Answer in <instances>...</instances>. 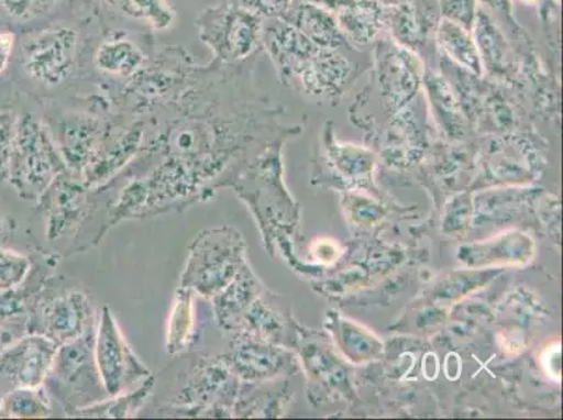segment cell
Returning a JSON list of instances; mask_svg holds the SVG:
<instances>
[{"label":"cell","mask_w":563,"mask_h":420,"mask_svg":"<svg viewBox=\"0 0 563 420\" xmlns=\"http://www.w3.org/2000/svg\"><path fill=\"white\" fill-rule=\"evenodd\" d=\"M180 388L158 409L170 418L233 417L242 382L218 356L196 355L183 374Z\"/></svg>","instance_id":"6da1fadb"},{"label":"cell","mask_w":563,"mask_h":420,"mask_svg":"<svg viewBox=\"0 0 563 420\" xmlns=\"http://www.w3.org/2000/svg\"><path fill=\"white\" fill-rule=\"evenodd\" d=\"M65 170L68 166L47 124L32 114L18 118L8 179L19 197L37 202L51 183Z\"/></svg>","instance_id":"7a4b0ae2"},{"label":"cell","mask_w":563,"mask_h":420,"mask_svg":"<svg viewBox=\"0 0 563 420\" xmlns=\"http://www.w3.org/2000/svg\"><path fill=\"white\" fill-rule=\"evenodd\" d=\"M245 264V242L238 230L229 226L202 230L189 244L180 286L211 300Z\"/></svg>","instance_id":"3957f363"},{"label":"cell","mask_w":563,"mask_h":420,"mask_svg":"<svg viewBox=\"0 0 563 420\" xmlns=\"http://www.w3.org/2000/svg\"><path fill=\"white\" fill-rule=\"evenodd\" d=\"M96 327L59 345L44 382L51 397L64 408L66 417L76 409L109 398L96 362Z\"/></svg>","instance_id":"277c9868"},{"label":"cell","mask_w":563,"mask_h":420,"mask_svg":"<svg viewBox=\"0 0 563 420\" xmlns=\"http://www.w3.org/2000/svg\"><path fill=\"white\" fill-rule=\"evenodd\" d=\"M196 27L220 65L242 63L263 45L264 19L234 2L203 9Z\"/></svg>","instance_id":"5b68a950"},{"label":"cell","mask_w":563,"mask_h":420,"mask_svg":"<svg viewBox=\"0 0 563 420\" xmlns=\"http://www.w3.org/2000/svg\"><path fill=\"white\" fill-rule=\"evenodd\" d=\"M95 316L93 303L86 291L54 289L47 279L30 300L25 330L63 345L95 328Z\"/></svg>","instance_id":"8992f818"},{"label":"cell","mask_w":563,"mask_h":420,"mask_svg":"<svg viewBox=\"0 0 563 420\" xmlns=\"http://www.w3.org/2000/svg\"><path fill=\"white\" fill-rule=\"evenodd\" d=\"M96 362L107 396L131 391L152 376L151 368L132 350L109 306L102 307L96 327Z\"/></svg>","instance_id":"52a82bcc"},{"label":"cell","mask_w":563,"mask_h":420,"mask_svg":"<svg viewBox=\"0 0 563 420\" xmlns=\"http://www.w3.org/2000/svg\"><path fill=\"white\" fill-rule=\"evenodd\" d=\"M79 35L76 30L56 25L35 33L22 45L20 63L30 79L44 86L68 80L78 65Z\"/></svg>","instance_id":"ba28073f"},{"label":"cell","mask_w":563,"mask_h":420,"mask_svg":"<svg viewBox=\"0 0 563 420\" xmlns=\"http://www.w3.org/2000/svg\"><path fill=\"white\" fill-rule=\"evenodd\" d=\"M91 195L81 181L80 174L69 168L51 183L35 202L38 212L43 213L49 242H58L85 224L95 209Z\"/></svg>","instance_id":"9c48e42d"},{"label":"cell","mask_w":563,"mask_h":420,"mask_svg":"<svg viewBox=\"0 0 563 420\" xmlns=\"http://www.w3.org/2000/svg\"><path fill=\"white\" fill-rule=\"evenodd\" d=\"M147 121L133 118L128 124H115L99 152L80 173L91 194L104 191L135 161L146 140Z\"/></svg>","instance_id":"30bf717a"},{"label":"cell","mask_w":563,"mask_h":420,"mask_svg":"<svg viewBox=\"0 0 563 420\" xmlns=\"http://www.w3.org/2000/svg\"><path fill=\"white\" fill-rule=\"evenodd\" d=\"M424 65L417 51L393 40H380L375 47V75L378 90L394 109L406 106L423 85Z\"/></svg>","instance_id":"8fae6325"},{"label":"cell","mask_w":563,"mask_h":420,"mask_svg":"<svg viewBox=\"0 0 563 420\" xmlns=\"http://www.w3.org/2000/svg\"><path fill=\"white\" fill-rule=\"evenodd\" d=\"M58 343L38 334L20 336L0 353V391L43 386Z\"/></svg>","instance_id":"7c38bea8"},{"label":"cell","mask_w":563,"mask_h":420,"mask_svg":"<svg viewBox=\"0 0 563 420\" xmlns=\"http://www.w3.org/2000/svg\"><path fill=\"white\" fill-rule=\"evenodd\" d=\"M114 125L96 112H66L47 124L66 166L79 174L99 152Z\"/></svg>","instance_id":"4fadbf2b"},{"label":"cell","mask_w":563,"mask_h":420,"mask_svg":"<svg viewBox=\"0 0 563 420\" xmlns=\"http://www.w3.org/2000/svg\"><path fill=\"white\" fill-rule=\"evenodd\" d=\"M263 47L273 60L279 79L285 84L296 80L299 71L320 49L280 18L271 19L268 24L264 23Z\"/></svg>","instance_id":"5bb4252c"},{"label":"cell","mask_w":563,"mask_h":420,"mask_svg":"<svg viewBox=\"0 0 563 420\" xmlns=\"http://www.w3.org/2000/svg\"><path fill=\"white\" fill-rule=\"evenodd\" d=\"M227 353L219 355L242 383H258L275 376L284 366V355L249 332H234Z\"/></svg>","instance_id":"9a60e30c"},{"label":"cell","mask_w":563,"mask_h":420,"mask_svg":"<svg viewBox=\"0 0 563 420\" xmlns=\"http://www.w3.org/2000/svg\"><path fill=\"white\" fill-rule=\"evenodd\" d=\"M329 10L347 45L363 47L386 29V8L378 0H309Z\"/></svg>","instance_id":"2e32d148"},{"label":"cell","mask_w":563,"mask_h":420,"mask_svg":"<svg viewBox=\"0 0 563 420\" xmlns=\"http://www.w3.org/2000/svg\"><path fill=\"white\" fill-rule=\"evenodd\" d=\"M442 20L438 0H409L397 7L386 8V29L391 40L417 51L437 32Z\"/></svg>","instance_id":"e0dca14e"},{"label":"cell","mask_w":563,"mask_h":420,"mask_svg":"<svg viewBox=\"0 0 563 420\" xmlns=\"http://www.w3.org/2000/svg\"><path fill=\"white\" fill-rule=\"evenodd\" d=\"M355 76V65L338 49L320 48L299 71L296 81L307 95L335 97L344 93Z\"/></svg>","instance_id":"ac0fdd59"},{"label":"cell","mask_w":563,"mask_h":420,"mask_svg":"<svg viewBox=\"0 0 563 420\" xmlns=\"http://www.w3.org/2000/svg\"><path fill=\"white\" fill-rule=\"evenodd\" d=\"M280 19L294 25L317 47L340 49L347 45L344 35L338 27L334 14L309 0H291L289 8L285 10Z\"/></svg>","instance_id":"d6986e66"},{"label":"cell","mask_w":563,"mask_h":420,"mask_svg":"<svg viewBox=\"0 0 563 420\" xmlns=\"http://www.w3.org/2000/svg\"><path fill=\"white\" fill-rule=\"evenodd\" d=\"M260 295V285L245 264L235 278L213 297V319L220 331L234 334L242 324L245 311Z\"/></svg>","instance_id":"ffe728a7"},{"label":"cell","mask_w":563,"mask_h":420,"mask_svg":"<svg viewBox=\"0 0 563 420\" xmlns=\"http://www.w3.org/2000/svg\"><path fill=\"white\" fill-rule=\"evenodd\" d=\"M475 45H477L483 69L495 78L504 79L514 66L511 51L505 34L500 32L489 12L477 7L473 25H471Z\"/></svg>","instance_id":"44dd1931"},{"label":"cell","mask_w":563,"mask_h":420,"mask_svg":"<svg viewBox=\"0 0 563 420\" xmlns=\"http://www.w3.org/2000/svg\"><path fill=\"white\" fill-rule=\"evenodd\" d=\"M196 291L178 286L168 319L166 350L177 356L191 351L197 341Z\"/></svg>","instance_id":"7402d4cb"},{"label":"cell","mask_w":563,"mask_h":420,"mask_svg":"<svg viewBox=\"0 0 563 420\" xmlns=\"http://www.w3.org/2000/svg\"><path fill=\"white\" fill-rule=\"evenodd\" d=\"M97 68L118 78L131 79L147 63V56L140 45L125 35L114 34L97 48Z\"/></svg>","instance_id":"603a6c76"},{"label":"cell","mask_w":563,"mask_h":420,"mask_svg":"<svg viewBox=\"0 0 563 420\" xmlns=\"http://www.w3.org/2000/svg\"><path fill=\"white\" fill-rule=\"evenodd\" d=\"M434 38H437L439 49L442 51L450 63L467 70L468 74L483 76L484 69L483 64H481L478 48L468 29L442 18L437 32H434Z\"/></svg>","instance_id":"cb8c5ba5"},{"label":"cell","mask_w":563,"mask_h":420,"mask_svg":"<svg viewBox=\"0 0 563 420\" xmlns=\"http://www.w3.org/2000/svg\"><path fill=\"white\" fill-rule=\"evenodd\" d=\"M155 387V377L150 376L140 386L131 391L122 393L120 396L102 399L100 402L89 407L76 409L68 415L69 418H93V419H124L136 417L145 407L147 399L152 396Z\"/></svg>","instance_id":"d4e9b609"},{"label":"cell","mask_w":563,"mask_h":420,"mask_svg":"<svg viewBox=\"0 0 563 420\" xmlns=\"http://www.w3.org/2000/svg\"><path fill=\"white\" fill-rule=\"evenodd\" d=\"M0 408L7 418H51L54 415L53 397L44 384L34 388L13 389L0 399Z\"/></svg>","instance_id":"484cf974"},{"label":"cell","mask_w":563,"mask_h":420,"mask_svg":"<svg viewBox=\"0 0 563 420\" xmlns=\"http://www.w3.org/2000/svg\"><path fill=\"white\" fill-rule=\"evenodd\" d=\"M102 2L126 18L150 24L157 32L170 29L176 19L174 10L166 0H102Z\"/></svg>","instance_id":"4316f807"},{"label":"cell","mask_w":563,"mask_h":420,"mask_svg":"<svg viewBox=\"0 0 563 420\" xmlns=\"http://www.w3.org/2000/svg\"><path fill=\"white\" fill-rule=\"evenodd\" d=\"M32 259L18 251L0 247V291L19 288L32 274Z\"/></svg>","instance_id":"83f0119b"},{"label":"cell","mask_w":563,"mask_h":420,"mask_svg":"<svg viewBox=\"0 0 563 420\" xmlns=\"http://www.w3.org/2000/svg\"><path fill=\"white\" fill-rule=\"evenodd\" d=\"M43 285L32 290L22 289V286H19V288L0 291V322L27 320L30 300L43 288Z\"/></svg>","instance_id":"f1b7e54d"},{"label":"cell","mask_w":563,"mask_h":420,"mask_svg":"<svg viewBox=\"0 0 563 420\" xmlns=\"http://www.w3.org/2000/svg\"><path fill=\"white\" fill-rule=\"evenodd\" d=\"M442 18L464 25L471 32L478 0H438Z\"/></svg>","instance_id":"f546056e"},{"label":"cell","mask_w":563,"mask_h":420,"mask_svg":"<svg viewBox=\"0 0 563 420\" xmlns=\"http://www.w3.org/2000/svg\"><path fill=\"white\" fill-rule=\"evenodd\" d=\"M59 2L63 0H0L10 16L19 19L41 16Z\"/></svg>","instance_id":"4dcf8cb0"},{"label":"cell","mask_w":563,"mask_h":420,"mask_svg":"<svg viewBox=\"0 0 563 420\" xmlns=\"http://www.w3.org/2000/svg\"><path fill=\"white\" fill-rule=\"evenodd\" d=\"M14 122L16 120H13L9 112L0 114V181L8 179L14 137Z\"/></svg>","instance_id":"1f68e13d"},{"label":"cell","mask_w":563,"mask_h":420,"mask_svg":"<svg viewBox=\"0 0 563 420\" xmlns=\"http://www.w3.org/2000/svg\"><path fill=\"white\" fill-rule=\"evenodd\" d=\"M235 3L258 14L260 18L275 19L285 13L291 0H238Z\"/></svg>","instance_id":"d6a6232c"},{"label":"cell","mask_w":563,"mask_h":420,"mask_svg":"<svg viewBox=\"0 0 563 420\" xmlns=\"http://www.w3.org/2000/svg\"><path fill=\"white\" fill-rule=\"evenodd\" d=\"M14 47V35L12 33H0V74L8 68L12 59Z\"/></svg>","instance_id":"836d02e7"},{"label":"cell","mask_w":563,"mask_h":420,"mask_svg":"<svg viewBox=\"0 0 563 420\" xmlns=\"http://www.w3.org/2000/svg\"><path fill=\"white\" fill-rule=\"evenodd\" d=\"M19 338L20 336H16L9 328L0 325V353H2L4 347L9 346L10 343L19 340Z\"/></svg>","instance_id":"e575fe53"},{"label":"cell","mask_w":563,"mask_h":420,"mask_svg":"<svg viewBox=\"0 0 563 420\" xmlns=\"http://www.w3.org/2000/svg\"><path fill=\"white\" fill-rule=\"evenodd\" d=\"M8 237V224L4 222V219L0 217V244L4 242Z\"/></svg>","instance_id":"d590c367"},{"label":"cell","mask_w":563,"mask_h":420,"mask_svg":"<svg viewBox=\"0 0 563 420\" xmlns=\"http://www.w3.org/2000/svg\"><path fill=\"white\" fill-rule=\"evenodd\" d=\"M383 4L384 8L397 7V4H402L409 2V0H378Z\"/></svg>","instance_id":"8d00e7d4"},{"label":"cell","mask_w":563,"mask_h":420,"mask_svg":"<svg viewBox=\"0 0 563 420\" xmlns=\"http://www.w3.org/2000/svg\"><path fill=\"white\" fill-rule=\"evenodd\" d=\"M519 2L525 3V4H530V7H531V4L539 3L540 0H519Z\"/></svg>","instance_id":"74e56055"}]
</instances>
